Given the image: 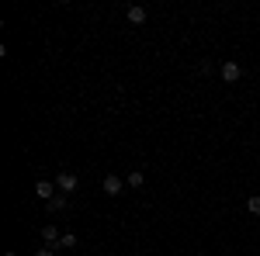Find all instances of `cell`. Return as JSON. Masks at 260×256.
Listing matches in <instances>:
<instances>
[{
  "mask_svg": "<svg viewBox=\"0 0 260 256\" xmlns=\"http://www.w3.org/2000/svg\"><path fill=\"white\" fill-rule=\"evenodd\" d=\"M56 187H59L62 194H73V191H77V173H70V170H62L59 177H56Z\"/></svg>",
  "mask_w": 260,
  "mask_h": 256,
  "instance_id": "6da1fadb",
  "label": "cell"
},
{
  "mask_svg": "<svg viewBox=\"0 0 260 256\" xmlns=\"http://www.w3.org/2000/svg\"><path fill=\"white\" fill-rule=\"evenodd\" d=\"M240 77H243V66H240V62H233V59L222 62V80H225V83H236Z\"/></svg>",
  "mask_w": 260,
  "mask_h": 256,
  "instance_id": "7a4b0ae2",
  "label": "cell"
},
{
  "mask_svg": "<svg viewBox=\"0 0 260 256\" xmlns=\"http://www.w3.org/2000/svg\"><path fill=\"white\" fill-rule=\"evenodd\" d=\"M121 187H125V180H121L118 173H108V177H104V194H108V197L121 194Z\"/></svg>",
  "mask_w": 260,
  "mask_h": 256,
  "instance_id": "3957f363",
  "label": "cell"
},
{
  "mask_svg": "<svg viewBox=\"0 0 260 256\" xmlns=\"http://www.w3.org/2000/svg\"><path fill=\"white\" fill-rule=\"evenodd\" d=\"M35 194H39L42 201L49 204V201L56 197V184H49V180H39V184H35Z\"/></svg>",
  "mask_w": 260,
  "mask_h": 256,
  "instance_id": "277c9868",
  "label": "cell"
},
{
  "mask_svg": "<svg viewBox=\"0 0 260 256\" xmlns=\"http://www.w3.org/2000/svg\"><path fill=\"white\" fill-rule=\"evenodd\" d=\"M42 239H45V246H59V229H56V225H52V222H49V225H42Z\"/></svg>",
  "mask_w": 260,
  "mask_h": 256,
  "instance_id": "5b68a950",
  "label": "cell"
},
{
  "mask_svg": "<svg viewBox=\"0 0 260 256\" xmlns=\"http://www.w3.org/2000/svg\"><path fill=\"white\" fill-rule=\"evenodd\" d=\"M125 18H128V24H146V7H139V4H132V7L125 11Z\"/></svg>",
  "mask_w": 260,
  "mask_h": 256,
  "instance_id": "8992f818",
  "label": "cell"
},
{
  "mask_svg": "<svg viewBox=\"0 0 260 256\" xmlns=\"http://www.w3.org/2000/svg\"><path fill=\"white\" fill-rule=\"evenodd\" d=\"M125 184H128V187H132V191H139L142 184H146V177H142V170H132V173H128V177H125Z\"/></svg>",
  "mask_w": 260,
  "mask_h": 256,
  "instance_id": "52a82bcc",
  "label": "cell"
},
{
  "mask_svg": "<svg viewBox=\"0 0 260 256\" xmlns=\"http://www.w3.org/2000/svg\"><path fill=\"white\" fill-rule=\"evenodd\" d=\"M66 204H70V201H66V194H56L52 201H49V211H66Z\"/></svg>",
  "mask_w": 260,
  "mask_h": 256,
  "instance_id": "ba28073f",
  "label": "cell"
},
{
  "mask_svg": "<svg viewBox=\"0 0 260 256\" xmlns=\"http://www.w3.org/2000/svg\"><path fill=\"white\" fill-rule=\"evenodd\" d=\"M246 211H250V215H260V194L246 197Z\"/></svg>",
  "mask_w": 260,
  "mask_h": 256,
  "instance_id": "9c48e42d",
  "label": "cell"
},
{
  "mask_svg": "<svg viewBox=\"0 0 260 256\" xmlns=\"http://www.w3.org/2000/svg\"><path fill=\"white\" fill-rule=\"evenodd\" d=\"M59 246H62V249H73V246H77V236H73V232H66V236L59 239Z\"/></svg>",
  "mask_w": 260,
  "mask_h": 256,
  "instance_id": "30bf717a",
  "label": "cell"
},
{
  "mask_svg": "<svg viewBox=\"0 0 260 256\" xmlns=\"http://www.w3.org/2000/svg\"><path fill=\"white\" fill-rule=\"evenodd\" d=\"M35 256H56V253H52V246H45V249H39Z\"/></svg>",
  "mask_w": 260,
  "mask_h": 256,
  "instance_id": "8fae6325",
  "label": "cell"
},
{
  "mask_svg": "<svg viewBox=\"0 0 260 256\" xmlns=\"http://www.w3.org/2000/svg\"><path fill=\"white\" fill-rule=\"evenodd\" d=\"M4 256H14V253H4Z\"/></svg>",
  "mask_w": 260,
  "mask_h": 256,
  "instance_id": "7c38bea8",
  "label": "cell"
}]
</instances>
